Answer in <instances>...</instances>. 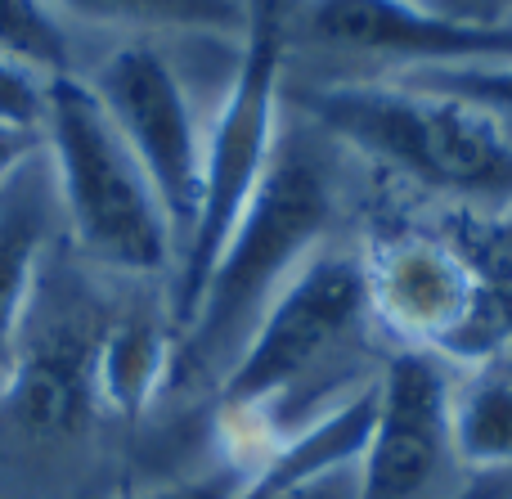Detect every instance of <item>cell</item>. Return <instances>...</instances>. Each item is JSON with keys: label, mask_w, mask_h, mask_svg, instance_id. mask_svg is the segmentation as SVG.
Wrapping results in <instances>:
<instances>
[{"label": "cell", "mask_w": 512, "mask_h": 499, "mask_svg": "<svg viewBox=\"0 0 512 499\" xmlns=\"http://www.w3.org/2000/svg\"><path fill=\"white\" fill-rule=\"evenodd\" d=\"M333 221V185L319 158L301 144L274 149L261 189L225 239L185 329H180L176 378H207L234 365L243 342L270 311V302L288 288V279L319 252Z\"/></svg>", "instance_id": "1"}, {"label": "cell", "mask_w": 512, "mask_h": 499, "mask_svg": "<svg viewBox=\"0 0 512 499\" xmlns=\"http://www.w3.org/2000/svg\"><path fill=\"white\" fill-rule=\"evenodd\" d=\"M41 135L54 171V207L68 221L72 243L90 261L122 275L167 270L176 261V230L86 77L63 72L50 81Z\"/></svg>", "instance_id": "2"}, {"label": "cell", "mask_w": 512, "mask_h": 499, "mask_svg": "<svg viewBox=\"0 0 512 499\" xmlns=\"http://www.w3.org/2000/svg\"><path fill=\"white\" fill-rule=\"evenodd\" d=\"M306 113L351 149L454 194L512 198V140L481 108L409 86H319Z\"/></svg>", "instance_id": "3"}, {"label": "cell", "mask_w": 512, "mask_h": 499, "mask_svg": "<svg viewBox=\"0 0 512 499\" xmlns=\"http://www.w3.org/2000/svg\"><path fill=\"white\" fill-rule=\"evenodd\" d=\"M234 81L221 99L212 131L203 140V185H198L194 230L180 252V284H176V333L185 329L225 239L234 234L239 216L261 189L270 158L279 149V81L283 50H288V18L283 0H248V27Z\"/></svg>", "instance_id": "4"}, {"label": "cell", "mask_w": 512, "mask_h": 499, "mask_svg": "<svg viewBox=\"0 0 512 499\" xmlns=\"http://www.w3.org/2000/svg\"><path fill=\"white\" fill-rule=\"evenodd\" d=\"M373 320L364 257L351 252H315L288 279L234 365L221 378V414L225 428L261 419H292L297 392H310L328 378L342 351L360 338ZM292 432V423H288Z\"/></svg>", "instance_id": "5"}, {"label": "cell", "mask_w": 512, "mask_h": 499, "mask_svg": "<svg viewBox=\"0 0 512 499\" xmlns=\"http://www.w3.org/2000/svg\"><path fill=\"white\" fill-rule=\"evenodd\" d=\"M364 284L373 320L400 333L405 347L472 369L512 351L508 320L468 248L400 230L364 257Z\"/></svg>", "instance_id": "6"}, {"label": "cell", "mask_w": 512, "mask_h": 499, "mask_svg": "<svg viewBox=\"0 0 512 499\" xmlns=\"http://www.w3.org/2000/svg\"><path fill=\"white\" fill-rule=\"evenodd\" d=\"M86 81L99 95L104 113L113 117L126 149L144 167L149 185L158 189L162 212H167L171 230H176V261H180L189 230H194L198 185H203V140H207L194 104L185 95V81L144 41L117 45L95 68V77Z\"/></svg>", "instance_id": "7"}, {"label": "cell", "mask_w": 512, "mask_h": 499, "mask_svg": "<svg viewBox=\"0 0 512 499\" xmlns=\"http://www.w3.org/2000/svg\"><path fill=\"white\" fill-rule=\"evenodd\" d=\"M454 387L445 360L400 347L378 374V410L360 459V499H450Z\"/></svg>", "instance_id": "8"}, {"label": "cell", "mask_w": 512, "mask_h": 499, "mask_svg": "<svg viewBox=\"0 0 512 499\" xmlns=\"http://www.w3.org/2000/svg\"><path fill=\"white\" fill-rule=\"evenodd\" d=\"M306 32L333 50L427 72L512 63V23H463L427 0H310Z\"/></svg>", "instance_id": "9"}, {"label": "cell", "mask_w": 512, "mask_h": 499, "mask_svg": "<svg viewBox=\"0 0 512 499\" xmlns=\"http://www.w3.org/2000/svg\"><path fill=\"white\" fill-rule=\"evenodd\" d=\"M104 324L81 315H45L36 297L14 360L5 365V405L18 428L36 437H68L99 410L95 405V347Z\"/></svg>", "instance_id": "10"}, {"label": "cell", "mask_w": 512, "mask_h": 499, "mask_svg": "<svg viewBox=\"0 0 512 499\" xmlns=\"http://www.w3.org/2000/svg\"><path fill=\"white\" fill-rule=\"evenodd\" d=\"M180 333L158 315H117L104 324L95 347V405L108 414L135 419L144 414L167 383H176Z\"/></svg>", "instance_id": "11"}, {"label": "cell", "mask_w": 512, "mask_h": 499, "mask_svg": "<svg viewBox=\"0 0 512 499\" xmlns=\"http://www.w3.org/2000/svg\"><path fill=\"white\" fill-rule=\"evenodd\" d=\"M45 243H50L45 194L23 171L18 180H9L0 189V365L14 360L27 315L41 297Z\"/></svg>", "instance_id": "12"}, {"label": "cell", "mask_w": 512, "mask_h": 499, "mask_svg": "<svg viewBox=\"0 0 512 499\" xmlns=\"http://www.w3.org/2000/svg\"><path fill=\"white\" fill-rule=\"evenodd\" d=\"M454 455L472 477H512V351L454 387Z\"/></svg>", "instance_id": "13"}, {"label": "cell", "mask_w": 512, "mask_h": 499, "mask_svg": "<svg viewBox=\"0 0 512 499\" xmlns=\"http://www.w3.org/2000/svg\"><path fill=\"white\" fill-rule=\"evenodd\" d=\"M54 14L81 18L99 27H131V32H207L243 36L248 0H50Z\"/></svg>", "instance_id": "14"}, {"label": "cell", "mask_w": 512, "mask_h": 499, "mask_svg": "<svg viewBox=\"0 0 512 499\" xmlns=\"http://www.w3.org/2000/svg\"><path fill=\"white\" fill-rule=\"evenodd\" d=\"M0 54L63 77L72 72V45L50 0H0Z\"/></svg>", "instance_id": "15"}, {"label": "cell", "mask_w": 512, "mask_h": 499, "mask_svg": "<svg viewBox=\"0 0 512 499\" xmlns=\"http://www.w3.org/2000/svg\"><path fill=\"white\" fill-rule=\"evenodd\" d=\"M50 81H54L50 72L0 54V126L45 131V113H50Z\"/></svg>", "instance_id": "16"}, {"label": "cell", "mask_w": 512, "mask_h": 499, "mask_svg": "<svg viewBox=\"0 0 512 499\" xmlns=\"http://www.w3.org/2000/svg\"><path fill=\"white\" fill-rule=\"evenodd\" d=\"M418 86L441 90L450 99L481 108V113H512V63L499 68H450V72H423Z\"/></svg>", "instance_id": "17"}, {"label": "cell", "mask_w": 512, "mask_h": 499, "mask_svg": "<svg viewBox=\"0 0 512 499\" xmlns=\"http://www.w3.org/2000/svg\"><path fill=\"white\" fill-rule=\"evenodd\" d=\"M243 486H248L243 464H230V468H216V473H207V477H189V482H176V486H158V491H149L140 499H239Z\"/></svg>", "instance_id": "18"}, {"label": "cell", "mask_w": 512, "mask_h": 499, "mask_svg": "<svg viewBox=\"0 0 512 499\" xmlns=\"http://www.w3.org/2000/svg\"><path fill=\"white\" fill-rule=\"evenodd\" d=\"M45 149V135L41 131H23V126H0V189L9 180H18L32 158Z\"/></svg>", "instance_id": "19"}, {"label": "cell", "mask_w": 512, "mask_h": 499, "mask_svg": "<svg viewBox=\"0 0 512 499\" xmlns=\"http://www.w3.org/2000/svg\"><path fill=\"white\" fill-rule=\"evenodd\" d=\"M265 499H360V468H346V473L319 477V482L292 486V491L265 495Z\"/></svg>", "instance_id": "20"}, {"label": "cell", "mask_w": 512, "mask_h": 499, "mask_svg": "<svg viewBox=\"0 0 512 499\" xmlns=\"http://www.w3.org/2000/svg\"><path fill=\"white\" fill-rule=\"evenodd\" d=\"M427 5L463 23H512V0H427Z\"/></svg>", "instance_id": "21"}, {"label": "cell", "mask_w": 512, "mask_h": 499, "mask_svg": "<svg viewBox=\"0 0 512 499\" xmlns=\"http://www.w3.org/2000/svg\"><path fill=\"white\" fill-rule=\"evenodd\" d=\"M450 499H512V477H472Z\"/></svg>", "instance_id": "22"}]
</instances>
